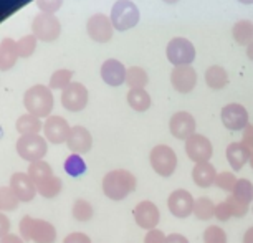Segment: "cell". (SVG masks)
Returning <instances> with one entry per match:
<instances>
[{"label":"cell","mask_w":253,"mask_h":243,"mask_svg":"<svg viewBox=\"0 0 253 243\" xmlns=\"http://www.w3.org/2000/svg\"><path fill=\"white\" fill-rule=\"evenodd\" d=\"M136 184L134 174L126 169H116L103 177V194L114 202H119L134 192Z\"/></svg>","instance_id":"1"},{"label":"cell","mask_w":253,"mask_h":243,"mask_svg":"<svg viewBox=\"0 0 253 243\" xmlns=\"http://www.w3.org/2000/svg\"><path fill=\"white\" fill-rule=\"evenodd\" d=\"M28 114H33L37 118H50L51 109L55 106V98L51 94V89L45 84H35L30 89H27L23 96Z\"/></svg>","instance_id":"2"},{"label":"cell","mask_w":253,"mask_h":243,"mask_svg":"<svg viewBox=\"0 0 253 243\" xmlns=\"http://www.w3.org/2000/svg\"><path fill=\"white\" fill-rule=\"evenodd\" d=\"M149 162L152 170L161 177H170L177 169V156L170 146L159 144L152 147L149 154Z\"/></svg>","instance_id":"3"},{"label":"cell","mask_w":253,"mask_h":243,"mask_svg":"<svg viewBox=\"0 0 253 243\" xmlns=\"http://www.w3.org/2000/svg\"><path fill=\"white\" fill-rule=\"evenodd\" d=\"M139 22V8L131 0H118L111 8V23L118 32H126Z\"/></svg>","instance_id":"4"},{"label":"cell","mask_w":253,"mask_h":243,"mask_svg":"<svg viewBox=\"0 0 253 243\" xmlns=\"http://www.w3.org/2000/svg\"><path fill=\"white\" fill-rule=\"evenodd\" d=\"M48 151V142L42 136H20L17 141V152L23 161L35 162L43 161V157Z\"/></svg>","instance_id":"5"},{"label":"cell","mask_w":253,"mask_h":243,"mask_svg":"<svg viewBox=\"0 0 253 243\" xmlns=\"http://www.w3.org/2000/svg\"><path fill=\"white\" fill-rule=\"evenodd\" d=\"M167 58L174 66H187L195 60V46L187 38H172L167 45Z\"/></svg>","instance_id":"6"},{"label":"cell","mask_w":253,"mask_h":243,"mask_svg":"<svg viewBox=\"0 0 253 243\" xmlns=\"http://www.w3.org/2000/svg\"><path fill=\"white\" fill-rule=\"evenodd\" d=\"M32 32L33 37L42 41H55L60 37L61 25L60 20L51 13H43L37 15L32 22Z\"/></svg>","instance_id":"7"},{"label":"cell","mask_w":253,"mask_h":243,"mask_svg":"<svg viewBox=\"0 0 253 243\" xmlns=\"http://www.w3.org/2000/svg\"><path fill=\"white\" fill-rule=\"evenodd\" d=\"M132 217H134L136 223L142 230H154L161 222V212L159 207L151 200H142L132 208Z\"/></svg>","instance_id":"8"},{"label":"cell","mask_w":253,"mask_h":243,"mask_svg":"<svg viewBox=\"0 0 253 243\" xmlns=\"http://www.w3.org/2000/svg\"><path fill=\"white\" fill-rule=\"evenodd\" d=\"M185 152H187L190 161H194L195 164H200V162L210 161V157L213 154V146L209 141V137L195 132L194 136H190L185 141Z\"/></svg>","instance_id":"9"},{"label":"cell","mask_w":253,"mask_h":243,"mask_svg":"<svg viewBox=\"0 0 253 243\" xmlns=\"http://www.w3.org/2000/svg\"><path fill=\"white\" fill-rule=\"evenodd\" d=\"M194 203H195V200L192 197V194L184 189L174 190V192L169 195V199H167V208H169V212L177 218H187L189 215H192Z\"/></svg>","instance_id":"10"},{"label":"cell","mask_w":253,"mask_h":243,"mask_svg":"<svg viewBox=\"0 0 253 243\" xmlns=\"http://www.w3.org/2000/svg\"><path fill=\"white\" fill-rule=\"evenodd\" d=\"M61 104L65 109L71 113L81 111L88 104V89L81 83H71L68 84L63 93H61Z\"/></svg>","instance_id":"11"},{"label":"cell","mask_w":253,"mask_h":243,"mask_svg":"<svg viewBox=\"0 0 253 243\" xmlns=\"http://www.w3.org/2000/svg\"><path fill=\"white\" fill-rule=\"evenodd\" d=\"M86 30L88 35L93 38L98 43H106L113 38V23L111 18L106 17L104 13H96V15L89 17V20L86 23Z\"/></svg>","instance_id":"12"},{"label":"cell","mask_w":253,"mask_h":243,"mask_svg":"<svg viewBox=\"0 0 253 243\" xmlns=\"http://www.w3.org/2000/svg\"><path fill=\"white\" fill-rule=\"evenodd\" d=\"M195 127H197V122H195V118L187 111H179L175 113L169 121V129L170 134H172L175 139H185L187 141L190 136L195 134Z\"/></svg>","instance_id":"13"},{"label":"cell","mask_w":253,"mask_h":243,"mask_svg":"<svg viewBox=\"0 0 253 243\" xmlns=\"http://www.w3.org/2000/svg\"><path fill=\"white\" fill-rule=\"evenodd\" d=\"M220 119L223 126L230 131H242L248 126V111L242 104L232 103L222 109Z\"/></svg>","instance_id":"14"},{"label":"cell","mask_w":253,"mask_h":243,"mask_svg":"<svg viewBox=\"0 0 253 243\" xmlns=\"http://www.w3.org/2000/svg\"><path fill=\"white\" fill-rule=\"evenodd\" d=\"M71 127L68 124L65 118L61 116H50L46 118V121L43 122V132H45V139L50 141L51 144H61L66 142L70 136Z\"/></svg>","instance_id":"15"},{"label":"cell","mask_w":253,"mask_h":243,"mask_svg":"<svg viewBox=\"0 0 253 243\" xmlns=\"http://www.w3.org/2000/svg\"><path fill=\"white\" fill-rule=\"evenodd\" d=\"M170 83L179 93H190L197 84V71L192 66H174L170 73Z\"/></svg>","instance_id":"16"},{"label":"cell","mask_w":253,"mask_h":243,"mask_svg":"<svg viewBox=\"0 0 253 243\" xmlns=\"http://www.w3.org/2000/svg\"><path fill=\"white\" fill-rule=\"evenodd\" d=\"M10 189L20 202H32L37 195V185L27 172H15L10 177Z\"/></svg>","instance_id":"17"},{"label":"cell","mask_w":253,"mask_h":243,"mask_svg":"<svg viewBox=\"0 0 253 243\" xmlns=\"http://www.w3.org/2000/svg\"><path fill=\"white\" fill-rule=\"evenodd\" d=\"M66 146L73 154H86L89 152L93 146V137L89 134V131L83 126H75L71 127L70 136L66 139Z\"/></svg>","instance_id":"18"},{"label":"cell","mask_w":253,"mask_h":243,"mask_svg":"<svg viewBox=\"0 0 253 243\" xmlns=\"http://www.w3.org/2000/svg\"><path fill=\"white\" fill-rule=\"evenodd\" d=\"M126 68L119 60L109 58L101 66V78L109 86H121L126 81Z\"/></svg>","instance_id":"19"},{"label":"cell","mask_w":253,"mask_h":243,"mask_svg":"<svg viewBox=\"0 0 253 243\" xmlns=\"http://www.w3.org/2000/svg\"><path fill=\"white\" fill-rule=\"evenodd\" d=\"M56 228L50 222L42 218H33L30 228V242L33 243H55Z\"/></svg>","instance_id":"20"},{"label":"cell","mask_w":253,"mask_h":243,"mask_svg":"<svg viewBox=\"0 0 253 243\" xmlns=\"http://www.w3.org/2000/svg\"><path fill=\"white\" fill-rule=\"evenodd\" d=\"M217 179V170L210 162H200V164H195L192 169V180L195 185L202 189H207L210 185L215 184Z\"/></svg>","instance_id":"21"},{"label":"cell","mask_w":253,"mask_h":243,"mask_svg":"<svg viewBox=\"0 0 253 243\" xmlns=\"http://www.w3.org/2000/svg\"><path fill=\"white\" fill-rule=\"evenodd\" d=\"M225 156H227V161H228V164H230V167L233 170H240L243 169V165H245L247 162H250L252 152L248 151L242 142H232V144H228L227 147Z\"/></svg>","instance_id":"22"},{"label":"cell","mask_w":253,"mask_h":243,"mask_svg":"<svg viewBox=\"0 0 253 243\" xmlns=\"http://www.w3.org/2000/svg\"><path fill=\"white\" fill-rule=\"evenodd\" d=\"M17 41H13L12 38H3L0 41V71L10 70L17 63Z\"/></svg>","instance_id":"23"},{"label":"cell","mask_w":253,"mask_h":243,"mask_svg":"<svg viewBox=\"0 0 253 243\" xmlns=\"http://www.w3.org/2000/svg\"><path fill=\"white\" fill-rule=\"evenodd\" d=\"M17 131L20 136H35L43 129V122L33 114H23L17 119Z\"/></svg>","instance_id":"24"},{"label":"cell","mask_w":253,"mask_h":243,"mask_svg":"<svg viewBox=\"0 0 253 243\" xmlns=\"http://www.w3.org/2000/svg\"><path fill=\"white\" fill-rule=\"evenodd\" d=\"M205 83L212 89H222L228 84V75L227 70L218 65H213L205 71Z\"/></svg>","instance_id":"25"},{"label":"cell","mask_w":253,"mask_h":243,"mask_svg":"<svg viewBox=\"0 0 253 243\" xmlns=\"http://www.w3.org/2000/svg\"><path fill=\"white\" fill-rule=\"evenodd\" d=\"M27 174H28V177L33 180V184L38 185L40 182H43V180H46L48 177L53 175V169H51V165L48 164V162L35 161V162H30Z\"/></svg>","instance_id":"26"},{"label":"cell","mask_w":253,"mask_h":243,"mask_svg":"<svg viewBox=\"0 0 253 243\" xmlns=\"http://www.w3.org/2000/svg\"><path fill=\"white\" fill-rule=\"evenodd\" d=\"M233 40L238 45H250L253 41V23L250 20H238L232 28Z\"/></svg>","instance_id":"27"},{"label":"cell","mask_w":253,"mask_h":243,"mask_svg":"<svg viewBox=\"0 0 253 243\" xmlns=\"http://www.w3.org/2000/svg\"><path fill=\"white\" fill-rule=\"evenodd\" d=\"M61 190H63V182L58 175H51L37 185V194H40L45 199H55Z\"/></svg>","instance_id":"28"},{"label":"cell","mask_w":253,"mask_h":243,"mask_svg":"<svg viewBox=\"0 0 253 243\" xmlns=\"http://www.w3.org/2000/svg\"><path fill=\"white\" fill-rule=\"evenodd\" d=\"M127 103L134 111H147L151 106V96L146 89H129L127 93Z\"/></svg>","instance_id":"29"},{"label":"cell","mask_w":253,"mask_h":243,"mask_svg":"<svg viewBox=\"0 0 253 243\" xmlns=\"http://www.w3.org/2000/svg\"><path fill=\"white\" fill-rule=\"evenodd\" d=\"M194 215L199 220H210L215 217V203L209 197H199L194 203Z\"/></svg>","instance_id":"30"},{"label":"cell","mask_w":253,"mask_h":243,"mask_svg":"<svg viewBox=\"0 0 253 243\" xmlns=\"http://www.w3.org/2000/svg\"><path fill=\"white\" fill-rule=\"evenodd\" d=\"M149 81L146 70L139 68V66H131L126 71V83L131 89H144V86Z\"/></svg>","instance_id":"31"},{"label":"cell","mask_w":253,"mask_h":243,"mask_svg":"<svg viewBox=\"0 0 253 243\" xmlns=\"http://www.w3.org/2000/svg\"><path fill=\"white\" fill-rule=\"evenodd\" d=\"M63 169L71 177H80V175H83L86 172V162L83 161V157L80 154H71L65 159Z\"/></svg>","instance_id":"32"},{"label":"cell","mask_w":253,"mask_h":243,"mask_svg":"<svg viewBox=\"0 0 253 243\" xmlns=\"http://www.w3.org/2000/svg\"><path fill=\"white\" fill-rule=\"evenodd\" d=\"M232 195L248 205L250 202H253V184L248 179H238L232 190Z\"/></svg>","instance_id":"33"},{"label":"cell","mask_w":253,"mask_h":243,"mask_svg":"<svg viewBox=\"0 0 253 243\" xmlns=\"http://www.w3.org/2000/svg\"><path fill=\"white\" fill-rule=\"evenodd\" d=\"M71 213H73L75 220L88 222L93 218V205L84 199H76L73 203V208H71Z\"/></svg>","instance_id":"34"},{"label":"cell","mask_w":253,"mask_h":243,"mask_svg":"<svg viewBox=\"0 0 253 243\" xmlns=\"http://www.w3.org/2000/svg\"><path fill=\"white\" fill-rule=\"evenodd\" d=\"M20 203V200L10 187H0V212H12Z\"/></svg>","instance_id":"35"},{"label":"cell","mask_w":253,"mask_h":243,"mask_svg":"<svg viewBox=\"0 0 253 243\" xmlns=\"http://www.w3.org/2000/svg\"><path fill=\"white\" fill-rule=\"evenodd\" d=\"M71 78H73V71L71 70H56L50 78V89H63L71 84Z\"/></svg>","instance_id":"36"},{"label":"cell","mask_w":253,"mask_h":243,"mask_svg":"<svg viewBox=\"0 0 253 243\" xmlns=\"http://www.w3.org/2000/svg\"><path fill=\"white\" fill-rule=\"evenodd\" d=\"M204 243H227V233L218 225H209L204 230Z\"/></svg>","instance_id":"37"},{"label":"cell","mask_w":253,"mask_h":243,"mask_svg":"<svg viewBox=\"0 0 253 243\" xmlns=\"http://www.w3.org/2000/svg\"><path fill=\"white\" fill-rule=\"evenodd\" d=\"M35 48H37V38L33 35H25L17 41V51L18 56H22V58H28L30 55H33Z\"/></svg>","instance_id":"38"},{"label":"cell","mask_w":253,"mask_h":243,"mask_svg":"<svg viewBox=\"0 0 253 243\" xmlns=\"http://www.w3.org/2000/svg\"><path fill=\"white\" fill-rule=\"evenodd\" d=\"M237 177L233 172H228V170H225V172H220L217 174V179H215V185L220 190H225V192H232L233 187H235L237 184Z\"/></svg>","instance_id":"39"},{"label":"cell","mask_w":253,"mask_h":243,"mask_svg":"<svg viewBox=\"0 0 253 243\" xmlns=\"http://www.w3.org/2000/svg\"><path fill=\"white\" fill-rule=\"evenodd\" d=\"M225 202L228 203V207H230L232 210V217H237V218H242L247 215L248 212V205L247 203L240 202L238 199H235L233 195H228V199L225 200Z\"/></svg>","instance_id":"40"},{"label":"cell","mask_w":253,"mask_h":243,"mask_svg":"<svg viewBox=\"0 0 253 243\" xmlns=\"http://www.w3.org/2000/svg\"><path fill=\"white\" fill-rule=\"evenodd\" d=\"M63 3V0H37V5L43 13H53L58 10Z\"/></svg>","instance_id":"41"},{"label":"cell","mask_w":253,"mask_h":243,"mask_svg":"<svg viewBox=\"0 0 253 243\" xmlns=\"http://www.w3.org/2000/svg\"><path fill=\"white\" fill-rule=\"evenodd\" d=\"M215 218L218 222H228L232 218V210L225 200L215 205Z\"/></svg>","instance_id":"42"},{"label":"cell","mask_w":253,"mask_h":243,"mask_svg":"<svg viewBox=\"0 0 253 243\" xmlns=\"http://www.w3.org/2000/svg\"><path fill=\"white\" fill-rule=\"evenodd\" d=\"M32 222H33V217H30V215H25L20 222H18V232H20V237H22L25 242H30V228H32Z\"/></svg>","instance_id":"43"},{"label":"cell","mask_w":253,"mask_h":243,"mask_svg":"<svg viewBox=\"0 0 253 243\" xmlns=\"http://www.w3.org/2000/svg\"><path fill=\"white\" fill-rule=\"evenodd\" d=\"M63 243H91V238L83 232H73L65 237Z\"/></svg>","instance_id":"44"},{"label":"cell","mask_w":253,"mask_h":243,"mask_svg":"<svg viewBox=\"0 0 253 243\" xmlns=\"http://www.w3.org/2000/svg\"><path fill=\"white\" fill-rule=\"evenodd\" d=\"M166 235L164 232L157 230V228H154V230H149L146 233L144 237V243H166Z\"/></svg>","instance_id":"45"},{"label":"cell","mask_w":253,"mask_h":243,"mask_svg":"<svg viewBox=\"0 0 253 243\" xmlns=\"http://www.w3.org/2000/svg\"><path fill=\"white\" fill-rule=\"evenodd\" d=\"M242 144L247 147L248 151L252 152L253 149V126L248 124L245 129H243V136H242Z\"/></svg>","instance_id":"46"},{"label":"cell","mask_w":253,"mask_h":243,"mask_svg":"<svg viewBox=\"0 0 253 243\" xmlns=\"http://www.w3.org/2000/svg\"><path fill=\"white\" fill-rule=\"evenodd\" d=\"M8 233H10V218L3 212H0V238L8 235Z\"/></svg>","instance_id":"47"},{"label":"cell","mask_w":253,"mask_h":243,"mask_svg":"<svg viewBox=\"0 0 253 243\" xmlns=\"http://www.w3.org/2000/svg\"><path fill=\"white\" fill-rule=\"evenodd\" d=\"M0 243H25V240L20 235H15V233H8V235L0 238Z\"/></svg>","instance_id":"48"},{"label":"cell","mask_w":253,"mask_h":243,"mask_svg":"<svg viewBox=\"0 0 253 243\" xmlns=\"http://www.w3.org/2000/svg\"><path fill=\"white\" fill-rule=\"evenodd\" d=\"M166 243H190V242L184 235H180V233H170L166 238Z\"/></svg>","instance_id":"49"},{"label":"cell","mask_w":253,"mask_h":243,"mask_svg":"<svg viewBox=\"0 0 253 243\" xmlns=\"http://www.w3.org/2000/svg\"><path fill=\"white\" fill-rule=\"evenodd\" d=\"M243 243H253V227H250L243 235Z\"/></svg>","instance_id":"50"},{"label":"cell","mask_w":253,"mask_h":243,"mask_svg":"<svg viewBox=\"0 0 253 243\" xmlns=\"http://www.w3.org/2000/svg\"><path fill=\"white\" fill-rule=\"evenodd\" d=\"M247 56H248L250 60H253V41L247 46Z\"/></svg>","instance_id":"51"},{"label":"cell","mask_w":253,"mask_h":243,"mask_svg":"<svg viewBox=\"0 0 253 243\" xmlns=\"http://www.w3.org/2000/svg\"><path fill=\"white\" fill-rule=\"evenodd\" d=\"M238 2H242V3H248V5H250V3H253V0H238Z\"/></svg>","instance_id":"52"},{"label":"cell","mask_w":253,"mask_h":243,"mask_svg":"<svg viewBox=\"0 0 253 243\" xmlns=\"http://www.w3.org/2000/svg\"><path fill=\"white\" fill-rule=\"evenodd\" d=\"M164 2H166V3H177L179 0H164Z\"/></svg>","instance_id":"53"},{"label":"cell","mask_w":253,"mask_h":243,"mask_svg":"<svg viewBox=\"0 0 253 243\" xmlns=\"http://www.w3.org/2000/svg\"><path fill=\"white\" fill-rule=\"evenodd\" d=\"M250 165H252V169H253V149H252V156H250Z\"/></svg>","instance_id":"54"}]
</instances>
